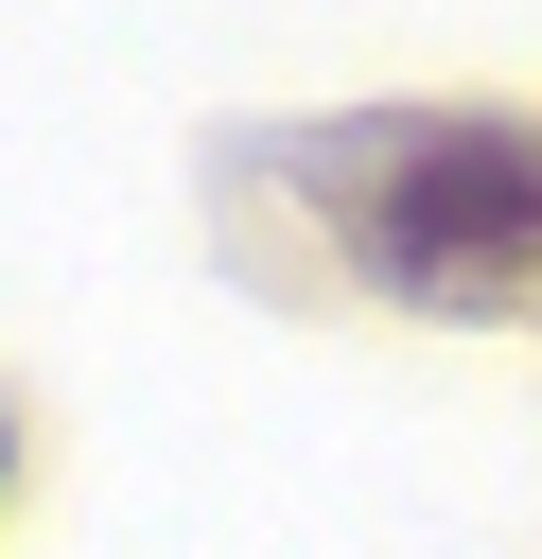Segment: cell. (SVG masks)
I'll list each match as a JSON object with an SVG mask.
<instances>
[{
    "instance_id": "cell-1",
    "label": "cell",
    "mask_w": 542,
    "mask_h": 559,
    "mask_svg": "<svg viewBox=\"0 0 542 559\" xmlns=\"http://www.w3.org/2000/svg\"><path fill=\"white\" fill-rule=\"evenodd\" d=\"M315 227L402 314H542V122L507 105L350 122L315 157Z\"/></svg>"
},
{
    "instance_id": "cell-2",
    "label": "cell",
    "mask_w": 542,
    "mask_h": 559,
    "mask_svg": "<svg viewBox=\"0 0 542 559\" xmlns=\"http://www.w3.org/2000/svg\"><path fill=\"white\" fill-rule=\"evenodd\" d=\"M17 489H35V419L0 402V524H17Z\"/></svg>"
}]
</instances>
